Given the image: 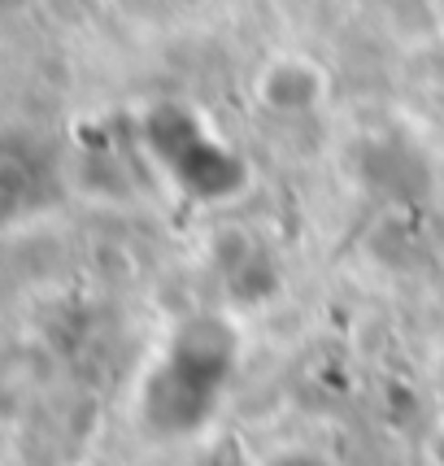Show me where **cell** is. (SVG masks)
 I'll return each mask as SVG.
<instances>
[{
    "label": "cell",
    "mask_w": 444,
    "mask_h": 466,
    "mask_svg": "<svg viewBox=\"0 0 444 466\" xmlns=\"http://www.w3.org/2000/svg\"><path fill=\"white\" fill-rule=\"evenodd\" d=\"M31 197H35V183L26 175V166L14 162V157H0V227L18 223Z\"/></svg>",
    "instance_id": "6da1fadb"
},
{
    "label": "cell",
    "mask_w": 444,
    "mask_h": 466,
    "mask_svg": "<svg viewBox=\"0 0 444 466\" xmlns=\"http://www.w3.org/2000/svg\"><path fill=\"white\" fill-rule=\"evenodd\" d=\"M26 5H31V0H0V9H5V14H14V9H26Z\"/></svg>",
    "instance_id": "3957f363"
},
{
    "label": "cell",
    "mask_w": 444,
    "mask_h": 466,
    "mask_svg": "<svg viewBox=\"0 0 444 466\" xmlns=\"http://www.w3.org/2000/svg\"><path fill=\"white\" fill-rule=\"evenodd\" d=\"M266 466H327L318 453H309V449H283L275 458H266Z\"/></svg>",
    "instance_id": "7a4b0ae2"
}]
</instances>
